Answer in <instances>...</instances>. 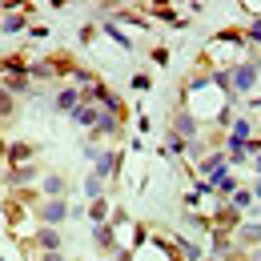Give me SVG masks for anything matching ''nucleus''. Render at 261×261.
<instances>
[{
  "label": "nucleus",
  "instance_id": "13",
  "mask_svg": "<svg viewBox=\"0 0 261 261\" xmlns=\"http://www.w3.org/2000/svg\"><path fill=\"white\" fill-rule=\"evenodd\" d=\"M0 113H12V97H8L4 89H0Z\"/></svg>",
  "mask_w": 261,
  "mask_h": 261
},
{
  "label": "nucleus",
  "instance_id": "4",
  "mask_svg": "<svg viewBox=\"0 0 261 261\" xmlns=\"http://www.w3.org/2000/svg\"><path fill=\"white\" fill-rule=\"evenodd\" d=\"M36 241H40V245H44L48 253H57V245H61V237H57L53 229H40V233H36Z\"/></svg>",
  "mask_w": 261,
  "mask_h": 261
},
{
  "label": "nucleus",
  "instance_id": "11",
  "mask_svg": "<svg viewBox=\"0 0 261 261\" xmlns=\"http://www.w3.org/2000/svg\"><path fill=\"white\" fill-rule=\"evenodd\" d=\"M241 237H245V241H257V237H261V225H245V229H241Z\"/></svg>",
  "mask_w": 261,
  "mask_h": 261
},
{
  "label": "nucleus",
  "instance_id": "12",
  "mask_svg": "<svg viewBox=\"0 0 261 261\" xmlns=\"http://www.w3.org/2000/svg\"><path fill=\"white\" fill-rule=\"evenodd\" d=\"M4 29H8V33H16V29H24V16H8V20H4Z\"/></svg>",
  "mask_w": 261,
  "mask_h": 261
},
{
  "label": "nucleus",
  "instance_id": "8",
  "mask_svg": "<svg viewBox=\"0 0 261 261\" xmlns=\"http://www.w3.org/2000/svg\"><path fill=\"white\" fill-rule=\"evenodd\" d=\"M97 245H105V249L113 245V233H109V225H97Z\"/></svg>",
  "mask_w": 261,
  "mask_h": 261
},
{
  "label": "nucleus",
  "instance_id": "17",
  "mask_svg": "<svg viewBox=\"0 0 261 261\" xmlns=\"http://www.w3.org/2000/svg\"><path fill=\"white\" fill-rule=\"evenodd\" d=\"M257 197H261V185H257Z\"/></svg>",
  "mask_w": 261,
  "mask_h": 261
},
{
  "label": "nucleus",
  "instance_id": "5",
  "mask_svg": "<svg viewBox=\"0 0 261 261\" xmlns=\"http://www.w3.org/2000/svg\"><path fill=\"white\" fill-rule=\"evenodd\" d=\"M97 137H109V133H117V117H105V113H100V121H97Z\"/></svg>",
  "mask_w": 261,
  "mask_h": 261
},
{
  "label": "nucleus",
  "instance_id": "1",
  "mask_svg": "<svg viewBox=\"0 0 261 261\" xmlns=\"http://www.w3.org/2000/svg\"><path fill=\"white\" fill-rule=\"evenodd\" d=\"M257 81V65H241L233 76H229V93H237V89H249Z\"/></svg>",
  "mask_w": 261,
  "mask_h": 261
},
{
  "label": "nucleus",
  "instance_id": "16",
  "mask_svg": "<svg viewBox=\"0 0 261 261\" xmlns=\"http://www.w3.org/2000/svg\"><path fill=\"white\" fill-rule=\"evenodd\" d=\"M253 40H261V20H257V24H253Z\"/></svg>",
  "mask_w": 261,
  "mask_h": 261
},
{
  "label": "nucleus",
  "instance_id": "3",
  "mask_svg": "<svg viewBox=\"0 0 261 261\" xmlns=\"http://www.w3.org/2000/svg\"><path fill=\"white\" fill-rule=\"evenodd\" d=\"M40 217H44V221H61V217H65V201H48V205L40 209Z\"/></svg>",
  "mask_w": 261,
  "mask_h": 261
},
{
  "label": "nucleus",
  "instance_id": "15",
  "mask_svg": "<svg viewBox=\"0 0 261 261\" xmlns=\"http://www.w3.org/2000/svg\"><path fill=\"white\" fill-rule=\"evenodd\" d=\"M40 261H61V253H44V257H40Z\"/></svg>",
  "mask_w": 261,
  "mask_h": 261
},
{
  "label": "nucleus",
  "instance_id": "6",
  "mask_svg": "<svg viewBox=\"0 0 261 261\" xmlns=\"http://www.w3.org/2000/svg\"><path fill=\"white\" fill-rule=\"evenodd\" d=\"M113 169H117V157H113V153H105V157H97V177H109Z\"/></svg>",
  "mask_w": 261,
  "mask_h": 261
},
{
  "label": "nucleus",
  "instance_id": "18",
  "mask_svg": "<svg viewBox=\"0 0 261 261\" xmlns=\"http://www.w3.org/2000/svg\"><path fill=\"white\" fill-rule=\"evenodd\" d=\"M253 261H261V253H257V257H253Z\"/></svg>",
  "mask_w": 261,
  "mask_h": 261
},
{
  "label": "nucleus",
  "instance_id": "9",
  "mask_svg": "<svg viewBox=\"0 0 261 261\" xmlns=\"http://www.w3.org/2000/svg\"><path fill=\"white\" fill-rule=\"evenodd\" d=\"M61 189H65L61 177H48V181H44V193H61Z\"/></svg>",
  "mask_w": 261,
  "mask_h": 261
},
{
  "label": "nucleus",
  "instance_id": "10",
  "mask_svg": "<svg viewBox=\"0 0 261 261\" xmlns=\"http://www.w3.org/2000/svg\"><path fill=\"white\" fill-rule=\"evenodd\" d=\"M85 189H89L93 201H100V177H89V185H85Z\"/></svg>",
  "mask_w": 261,
  "mask_h": 261
},
{
  "label": "nucleus",
  "instance_id": "7",
  "mask_svg": "<svg viewBox=\"0 0 261 261\" xmlns=\"http://www.w3.org/2000/svg\"><path fill=\"white\" fill-rule=\"evenodd\" d=\"M177 129H181V137H193V133H197V121L189 117V113H181V117H177Z\"/></svg>",
  "mask_w": 261,
  "mask_h": 261
},
{
  "label": "nucleus",
  "instance_id": "14",
  "mask_svg": "<svg viewBox=\"0 0 261 261\" xmlns=\"http://www.w3.org/2000/svg\"><path fill=\"white\" fill-rule=\"evenodd\" d=\"M249 201H253V193H237V197H233V205H237V209H245Z\"/></svg>",
  "mask_w": 261,
  "mask_h": 261
},
{
  "label": "nucleus",
  "instance_id": "2",
  "mask_svg": "<svg viewBox=\"0 0 261 261\" xmlns=\"http://www.w3.org/2000/svg\"><path fill=\"white\" fill-rule=\"evenodd\" d=\"M81 109V93L76 89H65L61 97H57V113H76Z\"/></svg>",
  "mask_w": 261,
  "mask_h": 261
}]
</instances>
